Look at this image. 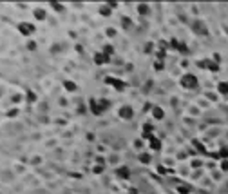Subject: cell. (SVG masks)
I'll use <instances>...</instances> for the list:
<instances>
[{"label":"cell","mask_w":228,"mask_h":194,"mask_svg":"<svg viewBox=\"0 0 228 194\" xmlns=\"http://www.w3.org/2000/svg\"><path fill=\"white\" fill-rule=\"evenodd\" d=\"M107 83L112 85L116 91H123V89H125V83H123L121 80H116V78H107Z\"/></svg>","instance_id":"obj_5"},{"label":"cell","mask_w":228,"mask_h":194,"mask_svg":"<svg viewBox=\"0 0 228 194\" xmlns=\"http://www.w3.org/2000/svg\"><path fill=\"white\" fill-rule=\"evenodd\" d=\"M152 114L158 118V120H161V118L165 116V114H163V109H161V107H154V109H152Z\"/></svg>","instance_id":"obj_8"},{"label":"cell","mask_w":228,"mask_h":194,"mask_svg":"<svg viewBox=\"0 0 228 194\" xmlns=\"http://www.w3.org/2000/svg\"><path fill=\"white\" fill-rule=\"evenodd\" d=\"M223 169H225V171H228V161H223Z\"/></svg>","instance_id":"obj_19"},{"label":"cell","mask_w":228,"mask_h":194,"mask_svg":"<svg viewBox=\"0 0 228 194\" xmlns=\"http://www.w3.org/2000/svg\"><path fill=\"white\" fill-rule=\"evenodd\" d=\"M17 114H18V111H17V109H11V111L7 113V116H17Z\"/></svg>","instance_id":"obj_15"},{"label":"cell","mask_w":228,"mask_h":194,"mask_svg":"<svg viewBox=\"0 0 228 194\" xmlns=\"http://www.w3.org/2000/svg\"><path fill=\"white\" fill-rule=\"evenodd\" d=\"M181 85L185 89H196L197 87V78L194 75H185V76H181Z\"/></svg>","instance_id":"obj_1"},{"label":"cell","mask_w":228,"mask_h":194,"mask_svg":"<svg viewBox=\"0 0 228 194\" xmlns=\"http://www.w3.org/2000/svg\"><path fill=\"white\" fill-rule=\"evenodd\" d=\"M65 89H67V91H76V83H74V82H71V80L65 82Z\"/></svg>","instance_id":"obj_12"},{"label":"cell","mask_w":228,"mask_h":194,"mask_svg":"<svg viewBox=\"0 0 228 194\" xmlns=\"http://www.w3.org/2000/svg\"><path fill=\"white\" fill-rule=\"evenodd\" d=\"M111 13H112V6H111V4H103V6L100 7V15H101V17H109Z\"/></svg>","instance_id":"obj_6"},{"label":"cell","mask_w":228,"mask_h":194,"mask_svg":"<svg viewBox=\"0 0 228 194\" xmlns=\"http://www.w3.org/2000/svg\"><path fill=\"white\" fill-rule=\"evenodd\" d=\"M94 62L96 64H105V62H109V55H105V53H96Z\"/></svg>","instance_id":"obj_7"},{"label":"cell","mask_w":228,"mask_h":194,"mask_svg":"<svg viewBox=\"0 0 228 194\" xmlns=\"http://www.w3.org/2000/svg\"><path fill=\"white\" fill-rule=\"evenodd\" d=\"M120 176H125V178H127V176H129L127 169H120Z\"/></svg>","instance_id":"obj_16"},{"label":"cell","mask_w":228,"mask_h":194,"mask_svg":"<svg viewBox=\"0 0 228 194\" xmlns=\"http://www.w3.org/2000/svg\"><path fill=\"white\" fill-rule=\"evenodd\" d=\"M107 105H109L107 102H98V100H91V111H93L94 114H101V113H103V109H105Z\"/></svg>","instance_id":"obj_2"},{"label":"cell","mask_w":228,"mask_h":194,"mask_svg":"<svg viewBox=\"0 0 228 194\" xmlns=\"http://www.w3.org/2000/svg\"><path fill=\"white\" fill-rule=\"evenodd\" d=\"M219 91H221L223 95H226V93H228V83H226V82H221V83H219Z\"/></svg>","instance_id":"obj_13"},{"label":"cell","mask_w":228,"mask_h":194,"mask_svg":"<svg viewBox=\"0 0 228 194\" xmlns=\"http://www.w3.org/2000/svg\"><path fill=\"white\" fill-rule=\"evenodd\" d=\"M141 161L147 163V161H149V154H141Z\"/></svg>","instance_id":"obj_17"},{"label":"cell","mask_w":228,"mask_h":194,"mask_svg":"<svg viewBox=\"0 0 228 194\" xmlns=\"http://www.w3.org/2000/svg\"><path fill=\"white\" fill-rule=\"evenodd\" d=\"M51 6H53V7H55V9H56L58 13H62V11H63V6H62V4H58V2H53V4H51Z\"/></svg>","instance_id":"obj_14"},{"label":"cell","mask_w":228,"mask_h":194,"mask_svg":"<svg viewBox=\"0 0 228 194\" xmlns=\"http://www.w3.org/2000/svg\"><path fill=\"white\" fill-rule=\"evenodd\" d=\"M35 100H36V98H35V95H33V93H29V102H35Z\"/></svg>","instance_id":"obj_18"},{"label":"cell","mask_w":228,"mask_h":194,"mask_svg":"<svg viewBox=\"0 0 228 194\" xmlns=\"http://www.w3.org/2000/svg\"><path fill=\"white\" fill-rule=\"evenodd\" d=\"M18 31L22 33V35H31V33H35V25L29 24V22H24V24L18 25Z\"/></svg>","instance_id":"obj_3"},{"label":"cell","mask_w":228,"mask_h":194,"mask_svg":"<svg viewBox=\"0 0 228 194\" xmlns=\"http://www.w3.org/2000/svg\"><path fill=\"white\" fill-rule=\"evenodd\" d=\"M132 116H134L132 107H129V105H123V107L120 109V118H123V120H131Z\"/></svg>","instance_id":"obj_4"},{"label":"cell","mask_w":228,"mask_h":194,"mask_svg":"<svg viewBox=\"0 0 228 194\" xmlns=\"http://www.w3.org/2000/svg\"><path fill=\"white\" fill-rule=\"evenodd\" d=\"M138 11H139L141 15H147V13H149V6H147V4H141V6H138Z\"/></svg>","instance_id":"obj_11"},{"label":"cell","mask_w":228,"mask_h":194,"mask_svg":"<svg viewBox=\"0 0 228 194\" xmlns=\"http://www.w3.org/2000/svg\"><path fill=\"white\" fill-rule=\"evenodd\" d=\"M150 147L154 149V151L161 149V143H159V140H158V138H150Z\"/></svg>","instance_id":"obj_10"},{"label":"cell","mask_w":228,"mask_h":194,"mask_svg":"<svg viewBox=\"0 0 228 194\" xmlns=\"http://www.w3.org/2000/svg\"><path fill=\"white\" fill-rule=\"evenodd\" d=\"M33 15H35V18H36V20H45V17H47L44 9H36V11H35Z\"/></svg>","instance_id":"obj_9"}]
</instances>
